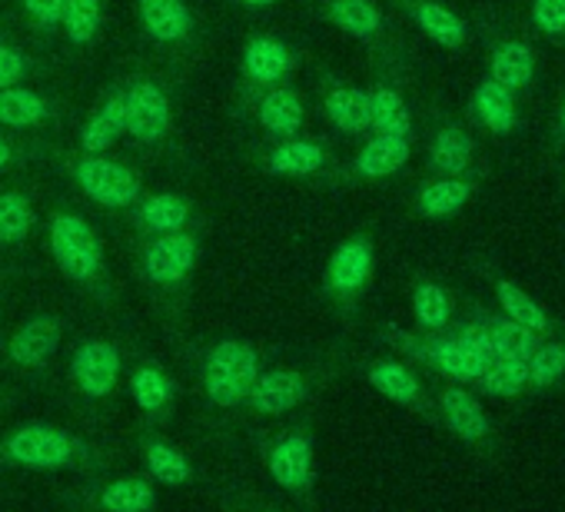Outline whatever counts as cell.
Returning a JSON list of instances; mask_svg holds the SVG:
<instances>
[{
  "instance_id": "obj_1",
  "label": "cell",
  "mask_w": 565,
  "mask_h": 512,
  "mask_svg": "<svg viewBox=\"0 0 565 512\" xmlns=\"http://www.w3.org/2000/svg\"><path fill=\"white\" fill-rule=\"evenodd\" d=\"M51 253L57 267L64 270L67 280L87 287L100 277L104 270V249H100V239L94 233V226L81 216V213H54L51 216Z\"/></svg>"
},
{
  "instance_id": "obj_2",
  "label": "cell",
  "mask_w": 565,
  "mask_h": 512,
  "mask_svg": "<svg viewBox=\"0 0 565 512\" xmlns=\"http://www.w3.org/2000/svg\"><path fill=\"white\" fill-rule=\"evenodd\" d=\"M259 376V356L243 340L216 343L203 360V390L216 406H239Z\"/></svg>"
},
{
  "instance_id": "obj_3",
  "label": "cell",
  "mask_w": 565,
  "mask_h": 512,
  "mask_svg": "<svg viewBox=\"0 0 565 512\" xmlns=\"http://www.w3.org/2000/svg\"><path fill=\"white\" fill-rule=\"evenodd\" d=\"M11 462L18 466H28V469H71L74 462H84L87 459V446L67 433V429H57V426H44V423H34V426H24L18 433H11L0 446Z\"/></svg>"
},
{
  "instance_id": "obj_4",
  "label": "cell",
  "mask_w": 565,
  "mask_h": 512,
  "mask_svg": "<svg viewBox=\"0 0 565 512\" xmlns=\"http://www.w3.org/2000/svg\"><path fill=\"white\" fill-rule=\"evenodd\" d=\"M74 180L94 203L110 206V210H127L143 193L140 177L130 167H124L104 153H84L74 163Z\"/></svg>"
},
{
  "instance_id": "obj_5",
  "label": "cell",
  "mask_w": 565,
  "mask_h": 512,
  "mask_svg": "<svg viewBox=\"0 0 565 512\" xmlns=\"http://www.w3.org/2000/svg\"><path fill=\"white\" fill-rule=\"evenodd\" d=\"M124 114H127V137H134L137 143H160L170 134V120H173L170 97L150 77H140L124 87Z\"/></svg>"
},
{
  "instance_id": "obj_6",
  "label": "cell",
  "mask_w": 565,
  "mask_h": 512,
  "mask_svg": "<svg viewBox=\"0 0 565 512\" xmlns=\"http://www.w3.org/2000/svg\"><path fill=\"white\" fill-rule=\"evenodd\" d=\"M196 236L177 230V233H160L150 239L143 253V274L157 287H177L183 284L193 267H196Z\"/></svg>"
},
{
  "instance_id": "obj_7",
  "label": "cell",
  "mask_w": 565,
  "mask_h": 512,
  "mask_svg": "<svg viewBox=\"0 0 565 512\" xmlns=\"http://www.w3.org/2000/svg\"><path fill=\"white\" fill-rule=\"evenodd\" d=\"M71 376L84 396H90V399L110 396L117 386V376H120V350L107 340L81 343L71 360Z\"/></svg>"
},
{
  "instance_id": "obj_8",
  "label": "cell",
  "mask_w": 565,
  "mask_h": 512,
  "mask_svg": "<svg viewBox=\"0 0 565 512\" xmlns=\"http://www.w3.org/2000/svg\"><path fill=\"white\" fill-rule=\"evenodd\" d=\"M373 274V243L366 236H350L343 239L330 264H327V287L337 297H356Z\"/></svg>"
},
{
  "instance_id": "obj_9",
  "label": "cell",
  "mask_w": 565,
  "mask_h": 512,
  "mask_svg": "<svg viewBox=\"0 0 565 512\" xmlns=\"http://www.w3.org/2000/svg\"><path fill=\"white\" fill-rule=\"evenodd\" d=\"M269 476L290 492H303L313 482V442L307 433H287L269 449Z\"/></svg>"
},
{
  "instance_id": "obj_10",
  "label": "cell",
  "mask_w": 565,
  "mask_h": 512,
  "mask_svg": "<svg viewBox=\"0 0 565 512\" xmlns=\"http://www.w3.org/2000/svg\"><path fill=\"white\" fill-rule=\"evenodd\" d=\"M307 393L310 390H307V380L300 373H294V370H269V373L256 376V383L246 393V403L256 413L279 416V413L297 409L307 399Z\"/></svg>"
},
{
  "instance_id": "obj_11",
  "label": "cell",
  "mask_w": 565,
  "mask_h": 512,
  "mask_svg": "<svg viewBox=\"0 0 565 512\" xmlns=\"http://www.w3.org/2000/svg\"><path fill=\"white\" fill-rule=\"evenodd\" d=\"M61 346V320L54 317H34L28 320L8 343V353L24 370H44Z\"/></svg>"
},
{
  "instance_id": "obj_12",
  "label": "cell",
  "mask_w": 565,
  "mask_h": 512,
  "mask_svg": "<svg viewBox=\"0 0 565 512\" xmlns=\"http://www.w3.org/2000/svg\"><path fill=\"white\" fill-rule=\"evenodd\" d=\"M294 67V51L276 38H249V44L243 47V74L256 87H276Z\"/></svg>"
},
{
  "instance_id": "obj_13",
  "label": "cell",
  "mask_w": 565,
  "mask_h": 512,
  "mask_svg": "<svg viewBox=\"0 0 565 512\" xmlns=\"http://www.w3.org/2000/svg\"><path fill=\"white\" fill-rule=\"evenodd\" d=\"M120 137H127V114H124V87L110 90L97 110L87 117L81 130V150L84 153H107Z\"/></svg>"
},
{
  "instance_id": "obj_14",
  "label": "cell",
  "mask_w": 565,
  "mask_h": 512,
  "mask_svg": "<svg viewBox=\"0 0 565 512\" xmlns=\"http://www.w3.org/2000/svg\"><path fill=\"white\" fill-rule=\"evenodd\" d=\"M137 14L143 31L157 44H180L193 31V14L186 0H137Z\"/></svg>"
},
{
  "instance_id": "obj_15",
  "label": "cell",
  "mask_w": 565,
  "mask_h": 512,
  "mask_svg": "<svg viewBox=\"0 0 565 512\" xmlns=\"http://www.w3.org/2000/svg\"><path fill=\"white\" fill-rule=\"evenodd\" d=\"M256 117H259V127L269 134V137H297L303 120H307V107L300 100V94L294 87H273L269 94H263L259 107H256Z\"/></svg>"
},
{
  "instance_id": "obj_16",
  "label": "cell",
  "mask_w": 565,
  "mask_h": 512,
  "mask_svg": "<svg viewBox=\"0 0 565 512\" xmlns=\"http://www.w3.org/2000/svg\"><path fill=\"white\" fill-rule=\"evenodd\" d=\"M409 18L429 41H436L446 51H459L469 38L466 21L446 4H439V0H409Z\"/></svg>"
},
{
  "instance_id": "obj_17",
  "label": "cell",
  "mask_w": 565,
  "mask_h": 512,
  "mask_svg": "<svg viewBox=\"0 0 565 512\" xmlns=\"http://www.w3.org/2000/svg\"><path fill=\"white\" fill-rule=\"evenodd\" d=\"M409 137H386V134H376L353 160V173L363 177V180H386L393 173H399L406 163H409Z\"/></svg>"
},
{
  "instance_id": "obj_18",
  "label": "cell",
  "mask_w": 565,
  "mask_h": 512,
  "mask_svg": "<svg viewBox=\"0 0 565 512\" xmlns=\"http://www.w3.org/2000/svg\"><path fill=\"white\" fill-rule=\"evenodd\" d=\"M439 409H443L446 426H449L459 439H466V442H479V439H486V436H489V416H486L482 403H479L469 390H462V386H449V390H443V396H439Z\"/></svg>"
},
{
  "instance_id": "obj_19",
  "label": "cell",
  "mask_w": 565,
  "mask_h": 512,
  "mask_svg": "<svg viewBox=\"0 0 565 512\" xmlns=\"http://www.w3.org/2000/svg\"><path fill=\"white\" fill-rule=\"evenodd\" d=\"M472 114L476 120L489 130V134H512L519 124V110H515V90L495 84L492 77H486L476 94H472Z\"/></svg>"
},
{
  "instance_id": "obj_20",
  "label": "cell",
  "mask_w": 565,
  "mask_h": 512,
  "mask_svg": "<svg viewBox=\"0 0 565 512\" xmlns=\"http://www.w3.org/2000/svg\"><path fill=\"white\" fill-rule=\"evenodd\" d=\"M323 163H327L323 147L313 140H303V137L279 140L266 157V170L273 177H313L323 170Z\"/></svg>"
},
{
  "instance_id": "obj_21",
  "label": "cell",
  "mask_w": 565,
  "mask_h": 512,
  "mask_svg": "<svg viewBox=\"0 0 565 512\" xmlns=\"http://www.w3.org/2000/svg\"><path fill=\"white\" fill-rule=\"evenodd\" d=\"M489 77L509 90H525L535 77V54L529 44L522 41H502L495 51H492V61H489Z\"/></svg>"
},
{
  "instance_id": "obj_22",
  "label": "cell",
  "mask_w": 565,
  "mask_h": 512,
  "mask_svg": "<svg viewBox=\"0 0 565 512\" xmlns=\"http://www.w3.org/2000/svg\"><path fill=\"white\" fill-rule=\"evenodd\" d=\"M370 130L386 137H409L413 134V114L399 90L376 84L370 90Z\"/></svg>"
},
{
  "instance_id": "obj_23",
  "label": "cell",
  "mask_w": 565,
  "mask_h": 512,
  "mask_svg": "<svg viewBox=\"0 0 565 512\" xmlns=\"http://www.w3.org/2000/svg\"><path fill=\"white\" fill-rule=\"evenodd\" d=\"M51 117V100L31 87H8L0 90V127L11 130H28L38 127Z\"/></svg>"
},
{
  "instance_id": "obj_24",
  "label": "cell",
  "mask_w": 565,
  "mask_h": 512,
  "mask_svg": "<svg viewBox=\"0 0 565 512\" xmlns=\"http://www.w3.org/2000/svg\"><path fill=\"white\" fill-rule=\"evenodd\" d=\"M327 117L347 137H360L370 130V90L360 87H333L327 94Z\"/></svg>"
},
{
  "instance_id": "obj_25",
  "label": "cell",
  "mask_w": 565,
  "mask_h": 512,
  "mask_svg": "<svg viewBox=\"0 0 565 512\" xmlns=\"http://www.w3.org/2000/svg\"><path fill=\"white\" fill-rule=\"evenodd\" d=\"M327 18L356 41H373L383 34V14L373 0H330Z\"/></svg>"
},
{
  "instance_id": "obj_26",
  "label": "cell",
  "mask_w": 565,
  "mask_h": 512,
  "mask_svg": "<svg viewBox=\"0 0 565 512\" xmlns=\"http://www.w3.org/2000/svg\"><path fill=\"white\" fill-rule=\"evenodd\" d=\"M472 196V183L462 177H436L433 183H426L416 196V210L429 220H443L459 213Z\"/></svg>"
},
{
  "instance_id": "obj_27",
  "label": "cell",
  "mask_w": 565,
  "mask_h": 512,
  "mask_svg": "<svg viewBox=\"0 0 565 512\" xmlns=\"http://www.w3.org/2000/svg\"><path fill=\"white\" fill-rule=\"evenodd\" d=\"M472 150H476V143L462 127H443L433 137V147H429V167L439 177H459V173L469 170Z\"/></svg>"
},
{
  "instance_id": "obj_28",
  "label": "cell",
  "mask_w": 565,
  "mask_h": 512,
  "mask_svg": "<svg viewBox=\"0 0 565 512\" xmlns=\"http://www.w3.org/2000/svg\"><path fill=\"white\" fill-rule=\"evenodd\" d=\"M137 216H140L143 230H150L153 236H160V233H177V230H183L186 220H190V203H186L180 193H153V196H147V200L140 203Z\"/></svg>"
},
{
  "instance_id": "obj_29",
  "label": "cell",
  "mask_w": 565,
  "mask_h": 512,
  "mask_svg": "<svg viewBox=\"0 0 565 512\" xmlns=\"http://www.w3.org/2000/svg\"><path fill=\"white\" fill-rule=\"evenodd\" d=\"M486 333H489V343L495 350V360H529L532 350L539 346V333L525 330L522 323L509 320V317H486L482 320Z\"/></svg>"
},
{
  "instance_id": "obj_30",
  "label": "cell",
  "mask_w": 565,
  "mask_h": 512,
  "mask_svg": "<svg viewBox=\"0 0 565 512\" xmlns=\"http://www.w3.org/2000/svg\"><path fill=\"white\" fill-rule=\"evenodd\" d=\"M370 386H376V393H383L386 399L399 403V406H419V380L396 360H380L370 366Z\"/></svg>"
},
{
  "instance_id": "obj_31",
  "label": "cell",
  "mask_w": 565,
  "mask_h": 512,
  "mask_svg": "<svg viewBox=\"0 0 565 512\" xmlns=\"http://www.w3.org/2000/svg\"><path fill=\"white\" fill-rule=\"evenodd\" d=\"M495 297H499V307H502V313L509 317V320H515V323H522L525 330H532V333H548V327H552V320H548V313L522 290V287H515L512 280H499L495 284Z\"/></svg>"
},
{
  "instance_id": "obj_32",
  "label": "cell",
  "mask_w": 565,
  "mask_h": 512,
  "mask_svg": "<svg viewBox=\"0 0 565 512\" xmlns=\"http://www.w3.org/2000/svg\"><path fill=\"white\" fill-rule=\"evenodd\" d=\"M130 396L143 413H160L173 403L177 386L167 373H160L157 366H137L130 376Z\"/></svg>"
},
{
  "instance_id": "obj_33",
  "label": "cell",
  "mask_w": 565,
  "mask_h": 512,
  "mask_svg": "<svg viewBox=\"0 0 565 512\" xmlns=\"http://www.w3.org/2000/svg\"><path fill=\"white\" fill-rule=\"evenodd\" d=\"M143 462H147V472H150L157 482H163V486H183V482H190V476H193L190 459H186L177 446H170V442H163V439H150V442L143 446Z\"/></svg>"
},
{
  "instance_id": "obj_34",
  "label": "cell",
  "mask_w": 565,
  "mask_h": 512,
  "mask_svg": "<svg viewBox=\"0 0 565 512\" xmlns=\"http://www.w3.org/2000/svg\"><path fill=\"white\" fill-rule=\"evenodd\" d=\"M100 24H104V8H100V0H67V4H64L61 28H64L67 41H71L74 47L94 44L97 34H100Z\"/></svg>"
},
{
  "instance_id": "obj_35",
  "label": "cell",
  "mask_w": 565,
  "mask_h": 512,
  "mask_svg": "<svg viewBox=\"0 0 565 512\" xmlns=\"http://www.w3.org/2000/svg\"><path fill=\"white\" fill-rule=\"evenodd\" d=\"M100 505L107 512H150L157 505V492H153V486L147 479L127 476V479L110 482L100 492Z\"/></svg>"
},
{
  "instance_id": "obj_36",
  "label": "cell",
  "mask_w": 565,
  "mask_h": 512,
  "mask_svg": "<svg viewBox=\"0 0 565 512\" xmlns=\"http://www.w3.org/2000/svg\"><path fill=\"white\" fill-rule=\"evenodd\" d=\"M413 313H416V320H419L423 330L439 333V330H446V323L452 317V300H449V294L439 284L423 280L413 290Z\"/></svg>"
},
{
  "instance_id": "obj_37",
  "label": "cell",
  "mask_w": 565,
  "mask_h": 512,
  "mask_svg": "<svg viewBox=\"0 0 565 512\" xmlns=\"http://www.w3.org/2000/svg\"><path fill=\"white\" fill-rule=\"evenodd\" d=\"M34 226V206L24 193L18 190H4L0 193V243L14 246L24 243L28 233Z\"/></svg>"
},
{
  "instance_id": "obj_38",
  "label": "cell",
  "mask_w": 565,
  "mask_h": 512,
  "mask_svg": "<svg viewBox=\"0 0 565 512\" xmlns=\"http://www.w3.org/2000/svg\"><path fill=\"white\" fill-rule=\"evenodd\" d=\"M489 396H519L529 386V360H492V366L476 380Z\"/></svg>"
},
{
  "instance_id": "obj_39",
  "label": "cell",
  "mask_w": 565,
  "mask_h": 512,
  "mask_svg": "<svg viewBox=\"0 0 565 512\" xmlns=\"http://www.w3.org/2000/svg\"><path fill=\"white\" fill-rule=\"evenodd\" d=\"M565 376V343L558 340H539V346L529 356V386L535 390H548L552 383H558Z\"/></svg>"
},
{
  "instance_id": "obj_40",
  "label": "cell",
  "mask_w": 565,
  "mask_h": 512,
  "mask_svg": "<svg viewBox=\"0 0 565 512\" xmlns=\"http://www.w3.org/2000/svg\"><path fill=\"white\" fill-rule=\"evenodd\" d=\"M456 343H459V350L466 353V360H469V366H472V373H476V380H479V376L492 366V360H495V350H492V343H489L486 327H482V323L462 327V330L456 333Z\"/></svg>"
},
{
  "instance_id": "obj_41",
  "label": "cell",
  "mask_w": 565,
  "mask_h": 512,
  "mask_svg": "<svg viewBox=\"0 0 565 512\" xmlns=\"http://www.w3.org/2000/svg\"><path fill=\"white\" fill-rule=\"evenodd\" d=\"M532 24L545 38H565V0H532Z\"/></svg>"
},
{
  "instance_id": "obj_42",
  "label": "cell",
  "mask_w": 565,
  "mask_h": 512,
  "mask_svg": "<svg viewBox=\"0 0 565 512\" xmlns=\"http://www.w3.org/2000/svg\"><path fill=\"white\" fill-rule=\"evenodd\" d=\"M28 74H31L28 54L18 51V47H11V44H0V90L18 87Z\"/></svg>"
},
{
  "instance_id": "obj_43",
  "label": "cell",
  "mask_w": 565,
  "mask_h": 512,
  "mask_svg": "<svg viewBox=\"0 0 565 512\" xmlns=\"http://www.w3.org/2000/svg\"><path fill=\"white\" fill-rule=\"evenodd\" d=\"M21 4L38 28L54 31V28H61V14H64L67 0H21Z\"/></svg>"
},
{
  "instance_id": "obj_44",
  "label": "cell",
  "mask_w": 565,
  "mask_h": 512,
  "mask_svg": "<svg viewBox=\"0 0 565 512\" xmlns=\"http://www.w3.org/2000/svg\"><path fill=\"white\" fill-rule=\"evenodd\" d=\"M11 160H14V150H11V143L4 137H0V170H4Z\"/></svg>"
},
{
  "instance_id": "obj_45",
  "label": "cell",
  "mask_w": 565,
  "mask_h": 512,
  "mask_svg": "<svg viewBox=\"0 0 565 512\" xmlns=\"http://www.w3.org/2000/svg\"><path fill=\"white\" fill-rule=\"evenodd\" d=\"M243 8H273V4H279V0H239Z\"/></svg>"
},
{
  "instance_id": "obj_46",
  "label": "cell",
  "mask_w": 565,
  "mask_h": 512,
  "mask_svg": "<svg viewBox=\"0 0 565 512\" xmlns=\"http://www.w3.org/2000/svg\"><path fill=\"white\" fill-rule=\"evenodd\" d=\"M558 137H565V100H562V110H558Z\"/></svg>"
}]
</instances>
